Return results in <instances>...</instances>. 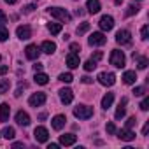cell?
<instances>
[{"label":"cell","mask_w":149,"mask_h":149,"mask_svg":"<svg viewBox=\"0 0 149 149\" xmlns=\"http://www.w3.org/2000/svg\"><path fill=\"white\" fill-rule=\"evenodd\" d=\"M16 35H18L21 40H26V39L32 37V28H30L28 25H19V26L16 28Z\"/></svg>","instance_id":"7"},{"label":"cell","mask_w":149,"mask_h":149,"mask_svg":"<svg viewBox=\"0 0 149 149\" xmlns=\"http://www.w3.org/2000/svg\"><path fill=\"white\" fill-rule=\"evenodd\" d=\"M16 123L21 125V126H28V125H30V116H28L25 111H19V112L16 114Z\"/></svg>","instance_id":"15"},{"label":"cell","mask_w":149,"mask_h":149,"mask_svg":"<svg viewBox=\"0 0 149 149\" xmlns=\"http://www.w3.org/2000/svg\"><path fill=\"white\" fill-rule=\"evenodd\" d=\"M77 137L74 135V133H65V135H60V144L61 146H72V144H76Z\"/></svg>","instance_id":"14"},{"label":"cell","mask_w":149,"mask_h":149,"mask_svg":"<svg viewBox=\"0 0 149 149\" xmlns=\"http://www.w3.org/2000/svg\"><path fill=\"white\" fill-rule=\"evenodd\" d=\"M13 147H23V142H14Z\"/></svg>","instance_id":"47"},{"label":"cell","mask_w":149,"mask_h":149,"mask_svg":"<svg viewBox=\"0 0 149 149\" xmlns=\"http://www.w3.org/2000/svg\"><path fill=\"white\" fill-rule=\"evenodd\" d=\"M47 30H49L53 35H58V33L61 32V25H60V23H49V25H47Z\"/></svg>","instance_id":"25"},{"label":"cell","mask_w":149,"mask_h":149,"mask_svg":"<svg viewBox=\"0 0 149 149\" xmlns=\"http://www.w3.org/2000/svg\"><path fill=\"white\" fill-rule=\"evenodd\" d=\"M47 149H58V144H49Z\"/></svg>","instance_id":"48"},{"label":"cell","mask_w":149,"mask_h":149,"mask_svg":"<svg viewBox=\"0 0 149 149\" xmlns=\"http://www.w3.org/2000/svg\"><path fill=\"white\" fill-rule=\"evenodd\" d=\"M65 123H67V118H65L63 114L54 116V118H53V121H51V125H53V128H54V130H61V128L65 126Z\"/></svg>","instance_id":"13"},{"label":"cell","mask_w":149,"mask_h":149,"mask_svg":"<svg viewBox=\"0 0 149 149\" xmlns=\"http://www.w3.org/2000/svg\"><path fill=\"white\" fill-rule=\"evenodd\" d=\"M0 60H2V58H0Z\"/></svg>","instance_id":"50"},{"label":"cell","mask_w":149,"mask_h":149,"mask_svg":"<svg viewBox=\"0 0 149 149\" xmlns=\"http://www.w3.org/2000/svg\"><path fill=\"white\" fill-rule=\"evenodd\" d=\"M109 61H111V65H114V67H118V68H123V67H125V63H126L125 53H123V51H119V49H114V51L111 53Z\"/></svg>","instance_id":"1"},{"label":"cell","mask_w":149,"mask_h":149,"mask_svg":"<svg viewBox=\"0 0 149 149\" xmlns=\"http://www.w3.org/2000/svg\"><path fill=\"white\" fill-rule=\"evenodd\" d=\"M118 137H119L121 140L130 142V140H133V139H135V133H133L130 128H123V130H119V132H118Z\"/></svg>","instance_id":"16"},{"label":"cell","mask_w":149,"mask_h":149,"mask_svg":"<svg viewBox=\"0 0 149 149\" xmlns=\"http://www.w3.org/2000/svg\"><path fill=\"white\" fill-rule=\"evenodd\" d=\"M81 81H83L84 84H91V83H93V79H91V77H88V76H84V77H83Z\"/></svg>","instance_id":"43"},{"label":"cell","mask_w":149,"mask_h":149,"mask_svg":"<svg viewBox=\"0 0 149 149\" xmlns=\"http://www.w3.org/2000/svg\"><path fill=\"white\" fill-rule=\"evenodd\" d=\"M125 114H126V111H125V105H121V104H119V107L116 109V119H121Z\"/></svg>","instance_id":"32"},{"label":"cell","mask_w":149,"mask_h":149,"mask_svg":"<svg viewBox=\"0 0 149 149\" xmlns=\"http://www.w3.org/2000/svg\"><path fill=\"white\" fill-rule=\"evenodd\" d=\"M98 25H100V28H102L104 32H109V30H112V26H114V19H112V16H102L100 21H98Z\"/></svg>","instance_id":"10"},{"label":"cell","mask_w":149,"mask_h":149,"mask_svg":"<svg viewBox=\"0 0 149 149\" xmlns=\"http://www.w3.org/2000/svg\"><path fill=\"white\" fill-rule=\"evenodd\" d=\"M6 4H16V0H4Z\"/></svg>","instance_id":"49"},{"label":"cell","mask_w":149,"mask_h":149,"mask_svg":"<svg viewBox=\"0 0 149 149\" xmlns=\"http://www.w3.org/2000/svg\"><path fill=\"white\" fill-rule=\"evenodd\" d=\"M95 67H97V61H93V60H88V61L84 63V70H86V72L95 70Z\"/></svg>","instance_id":"31"},{"label":"cell","mask_w":149,"mask_h":149,"mask_svg":"<svg viewBox=\"0 0 149 149\" xmlns=\"http://www.w3.org/2000/svg\"><path fill=\"white\" fill-rule=\"evenodd\" d=\"M86 9L90 14H97L100 11V0H88L86 2Z\"/></svg>","instance_id":"17"},{"label":"cell","mask_w":149,"mask_h":149,"mask_svg":"<svg viewBox=\"0 0 149 149\" xmlns=\"http://www.w3.org/2000/svg\"><path fill=\"white\" fill-rule=\"evenodd\" d=\"M40 49H42L44 53H47V54H53V53L56 51V44H54L53 40H44L42 46H40Z\"/></svg>","instance_id":"19"},{"label":"cell","mask_w":149,"mask_h":149,"mask_svg":"<svg viewBox=\"0 0 149 149\" xmlns=\"http://www.w3.org/2000/svg\"><path fill=\"white\" fill-rule=\"evenodd\" d=\"M140 35H142V40H147V37H149V26H147V25H144V26H142Z\"/></svg>","instance_id":"33"},{"label":"cell","mask_w":149,"mask_h":149,"mask_svg":"<svg viewBox=\"0 0 149 149\" xmlns=\"http://www.w3.org/2000/svg\"><path fill=\"white\" fill-rule=\"evenodd\" d=\"M147 132H149V123L144 125V128H142V135H147Z\"/></svg>","instance_id":"46"},{"label":"cell","mask_w":149,"mask_h":149,"mask_svg":"<svg viewBox=\"0 0 149 149\" xmlns=\"http://www.w3.org/2000/svg\"><path fill=\"white\" fill-rule=\"evenodd\" d=\"M107 133H111V135L116 133V125H114V123H109V125H107Z\"/></svg>","instance_id":"40"},{"label":"cell","mask_w":149,"mask_h":149,"mask_svg":"<svg viewBox=\"0 0 149 149\" xmlns=\"http://www.w3.org/2000/svg\"><path fill=\"white\" fill-rule=\"evenodd\" d=\"M35 83L37 84H40V86H44V84H47L49 83V77L46 76V74H42V72H35Z\"/></svg>","instance_id":"22"},{"label":"cell","mask_w":149,"mask_h":149,"mask_svg":"<svg viewBox=\"0 0 149 149\" xmlns=\"http://www.w3.org/2000/svg\"><path fill=\"white\" fill-rule=\"evenodd\" d=\"M135 125H137V119H135V116L128 118V121H126V128H130V130H132V128H133Z\"/></svg>","instance_id":"36"},{"label":"cell","mask_w":149,"mask_h":149,"mask_svg":"<svg viewBox=\"0 0 149 149\" xmlns=\"http://www.w3.org/2000/svg\"><path fill=\"white\" fill-rule=\"evenodd\" d=\"M74 116L79 118V119H90L93 116V107H88V105H77L74 109Z\"/></svg>","instance_id":"2"},{"label":"cell","mask_w":149,"mask_h":149,"mask_svg":"<svg viewBox=\"0 0 149 149\" xmlns=\"http://www.w3.org/2000/svg\"><path fill=\"white\" fill-rule=\"evenodd\" d=\"M139 6L137 4H132V6H128V9H126V16H133V14H137L139 13Z\"/></svg>","instance_id":"28"},{"label":"cell","mask_w":149,"mask_h":149,"mask_svg":"<svg viewBox=\"0 0 149 149\" xmlns=\"http://www.w3.org/2000/svg\"><path fill=\"white\" fill-rule=\"evenodd\" d=\"M49 13H51L53 18H56V19H60V21H70V19H72V16H70L65 9H61V7H51Z\"/></svg>","instance_id":"3"},{"label":"cell","mask_w":149,"mask_h":149,"mask_svg":"<svg viewBox=\"0 0 149 149\" xmlns=\"http://www.w3.org/2000/svg\"><path fill=\"white\" fill-rule=\"evenodd\" d=\"M116 42L121 44V46L130 44V42H132V33H130L128 30H119V32L116 33Z\"/></svg>","instance_id":"6"},{"label":"cell","mask_w":149,"mask_h":149,"mask_svg":"<svg viewBox=\"0 0 149 149\" xmlns=\"http://www.w3.org/2000/svg\"><path fill=\"white\" fill-rule=\"evenodd\" d=\"M140 109H142V111H147V109H149V98H144V100H142Z\"/></svg>","instance_id":"42"},{"label":"cell","mask_w":149,"mask_h":149,"mask_svg":"<svg viewBox=\"0 0 149 149\" xmlns=\"http://www.w3.org/2000/svg\"><path fill=\"white\" fill-rule=\"evenodd\" d=\"M102 56H104L102 51H95V53L91 54V60H93V61H98V60H102Z\"/></svg>","instance_id":"37"},{"label":"cell","mask_w":149,"mask_h":149,"mask_svg":"<svg viewBox=\"0 0 149 149\" xmlns=\"http://www.w3.org/2000/svg\"><path fill=\"white\" fill-rule=\"evenodd\" d=\"M133 93H135V97H142V95H146V88H142V86H137V88L133 90Z\"/></svg>","instance_id":"35"},{"label":"cell","mask_w":149,"mask_h":149,"mask_svg":"<svg viewBox=\"0 0 149 149\" xmlns=\"http://www.w3.org/2000/svg\"><path fill=\"white\" fill-rule=\"evenodd\" d=\"M90 30V23H81L77 28H76V32H77V35H83V33H86Z\"/></svg>","instance_id":"26"},{"label":"cell","mask_w":149,"mask_h":149,"mask_svg":"<svg viewBox=\"0 0 149 149\" xmlns=\"http://www.w3.org/2000/svg\"><path fill=\"white\" fill-rule=\"evenodd\" d=\"M112 102H114V93H107V95L102 98V107L107 111V109L112 105Z\"/></svg>","instance_id":"23"},{"label":"cell","mask_w":149,"mask_h":149,"mask_svg":"<svg viewBox=\"0 0 149 149\" xmlns=\"http://www.w3.org/2000/svg\"><path fill=\"white\" fill-rule=\"evenodd\" d=\"M60 100L67 105V104H70L72 100H74V93H72V90L70 88H63V90H60Z\"/></svg>","instance_id":"12"},{"label":"cell","mask_w":149,"mask_h":149,"mask_svg":"<svg viewBox=\"0 0 149 149\" xmlns=\"http://www.w3.org/2000/svg\"><path fill=\"white\" fill-rule=\"evenodd\" d=\"M137 67H139L140 70H144V68L147 67V58H140V60H139V65H137Z\"/></svg>","instance_id":"38"},{"label":"cell","mask_w":149,"mask_h":149,"mask_svg":"<svg viewBox=\"0 0 149 149\" xmlns=\"http://www.w3.org/2000/svg\"><path fill=\"white\" fill-rule=\"evenodd\" d=\"M7 23V16L4 14V11H0V26H6Z\"/></svg>","instance_id":"39"},{"label":"cell","mask_w":149,"mask_h":149,"mask_svg":"<svg viewBox=\"0 0 149 149\" xmlns=\"http://www.w3.org/2000/svg\"><path fill=\"white\" fill-rule=\"evenodd\" d=\"M72 79H74V77H72V74H70V72H67V74H60V81H61V83H67V84H68V83H72Z\"/></svg>","instance_id":"30"},{"label":"cell","mask_w":149,"mask_h":149,"mask_svg":"<svg viewBox=\"0 0 149 149\" xmlns=\"http://www.w3.org/2000/svg\"><path fill=\"white\" fill-rule=\"evenodd\" d=\"M33 9H35V6H33V4H30V6H25V7H23V13H25V14H30Z\"/></svg>","instance_id":"41"},{"label":"cell","mask_w":149,"mask_h":149,"mask_svg":"<svg viewBox=\"0 0 149 149\" xmlns=\"http://www.w3.org/2000/svg\"><path fill=\"white\" fill-rule=\"evenodd\" d=\"M33 137H35L37 142H47V139H49V132H47L44 126H37L35 132H33Z\"/></svg>","instance_id":"8"},{"label":"cell","mask_w":149,"mask_h":149,"mask_svg":"<svg viewBox=\"0 0 149 149\" xmlns=\"http://www.w3.org/2000/svg\"><path fill=\"white\" fill-rule=\"evenodd\" d=\"M33 70H35V72H40V70H42V63H39V61H37V63L33 65Z\"/></svg>","instance_id":"45"},{"label":"cell","mask_w":149,"mask_h":149,"mask_svg":"<svg viewBox=\"0 0 149 149\" xmlns=\"http://www.w3.org/2000/svg\"><path fill=\"white\" fill-rule=\"evenodd\" d=\"M123 81H125V84H133V83L137 81V74H135L133 70L125 72V74H123Z\"/></svg>","instance_id":"21"},{"label":"cell","mask_w":149,"mask_h":149,"mask_svg":"<svg viewBox=\"0 0 149 149\" xmlns=\"http://www.w3.org/2000/svg\"><path fill=\"white\" fill-rule=\"evenodd\" d=\"M28 102H30L32 107H39V105H42V104L46 102V93H33V95L28 98Z\"/></svg>","instance_id":"11"},{"label":"cell","mask_w":149,"mask_h":149,"mask_svg":"<svg viewBox=\"0 0 149 149\" xmlns=\"http://www.w3.org/2000/svg\"><path fill=\"white\" fill-rule=\"evenodd\" d=\"M9 88H11V83H9V79H2V81H0V93H6Z\"/></svg>","instance_id":"27"},{"label":"cell","mask_w":149,"mask_h":149,"mask_svg":"<svg viewBox=\"0 0 149 149\" xmlns=\"http://www.w3.org/2000/svg\"><path fill=\"white\" fill-rule=\"evenodd\" d=\"M2 133H4V137H6L7 140H13V139L16 137V132H14V128H13V126H6Z\"/></svg>","instance_id":"24"},{"label":"cell","mask_w":149,"mask_h":149,"mask_svg":"<svg viewBox=\"0 0 149 149\" xmlns=\"http://www.w3.org/2000/svg\"><path fill=\"white\" fill-rule=\"evenodd\" d=\"M67 65L70 67V68H77L79 67V56L76 54V53H70V54H67Z\"/></svg>","instance_id":"18"},{"label":"cell","mask_w":149,"mask_h":149,"mask_svg":"<svg viewBox=\"0 0 149 149\" xmlns=\"http://www.w3.org/2000/svg\"><path fill=\"white\" fill-rule=\"evenodd\" d=\"M97 79H98V83L104 84V86H112V84L116 83V76H114L112 72H100Z\"/></svg>","instance_id":"4"},{"label":"cell","mask_w":149,"mask_h":149,"mask_svg":"<svg viewBox=\"0 0 149 149\" xmlns=\"http://www.w3.org/2000/svg\"><path fill=\"white\" fill-rule=\"evenodd\" d=\"M88 42H90V46H104V44L107 42V37H105L102 32H95V33L90 35Z\"/></svg>","instance_id":"5"},{"label":"cell","mask_w":149,"mask_h":149,"mask_svg":"<svg viewBox=\"0 0 149 149\" xmlns=\"http://www.w3.org/2000/svg\"><path fill=\"white\" fill-rule=\"evenodd\" d=\"M9 39V30L6 26H0V42H4Z\"/></svg>","instance_id":"29"},{"label":"cell","mask_w":149,"mask_h":149,"mask_svg":"<svg viewBox=\"0 0 149 149\" xmlns=\"http://www.w3.org/2000/svg\"><path fill=\"white\" fill-rule=\"evenodd\" d=\"M70 51L77 54V53L81 51V46H79V42H72V44H70Z\"/></svg>","instance_id":"34"},{"label":"cell","mask_w":149,"mask_h":149,"mask_svg":"<svg viewBox=\"0 0 149 149\" xmlns=\"http://www.w3.org/2000/svg\"><path fill=\"white\" fill-rule=\"evenodd\" d=\"M9 114H11V107L7 104H2V105H0V121L6 123L9 119Z\"/></svg>","instance_id":"20"},{"label":"cell","mask_w":149,"mask_h":149,"mask_svg":"<svg viewBox=\"0 0 149 149\" xmlns=\"http://www.w3.org/2000/svg\"><path fill=\"white\" fill-rule=\"evenodd\" d=\"M25 54H26L28 60H37L39 54H40V47H37L35 44H30V46L25 47Z\"/></svg>","instance_id":"9"},{"label":"cell","mask_w":149,"mask_h":149,"mask_svg":"<svg viewBox=\"0 0 149 149\" xmlns=\"http://www.w3.org/2000/svg\"><path fill=\"white\" fill-rule=\"evenodd\" d=\"M7 70H9V68H7L6 65H2V67H0V76H6V74H7Z\"/></svg>","instance_id":"44"}]
</instances>
